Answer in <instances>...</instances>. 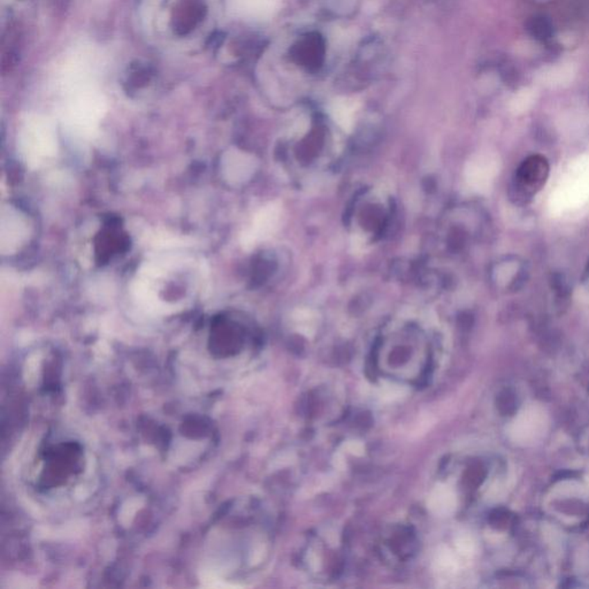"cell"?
Returning a JSON list of instances; mask_svg holds the SVG:
<instances>
[{"label":"cell","instance_id":"1","mask_svg":"<svg viewBox=\"0 0 589 589\" xmlns=\"http://www.w3.org/2000/svg\"><path fill=\"white\" fill-rule=\"evenodd\" d=\"M98 54L90 45H78L65 56L56 74L65 125L81 135L94 134L106 113V99L98 87Z\"/></svg>","mask_w":589,"mask_h":589},{"label":"cell","instance_id":"2","mask_svg":"<svg viewBox=\"0 0 589 589\" xmlns=\"http://www.w3.org/2000/svg\"><path fill=\"white\" fill-rule=\"evenodd\" d=\"M56 128L50 119L43 115H29L19 135L21 155L28 165L38 166L57 152Z\"/></svg>","mask_w":589,"mask_h":589},{"label":"cell","instance_id":"3","mask_svg":"<svg viewBox=\"0 0 589 589\" xmlns=\"http://www.w3.org/2000/svg\"><path fill=\"white\" fill-rule=\"evenodd\" d=\"M549 162L540 155H531L519 165L510 188V197L517 205H526L536 197L548 180Z\"/></svg>","mask_w":589,"mask_h":589},{"label":"cell","instance_id":"4","mask_svg":"<svg viewBox=\"0 0 589 589\" xmlns=\"http://www.w3.org/2000/svg\"><path fill=\"white\" fill-rule=\"evenodd\" d=\"M548 429V416L538 404L527 405L509 426V438L519 445H534Z\"/></svg>","mask_w":589,"mask_h":589},{"label":"cell","instance_id":"5","mask_svg":"<svg viewBox=\"0 0 589 589\" xmlns=\"http://www.w3.org/2000/svg\"><path fill=\"white\" fill-rule=\"evenodd\" d=\"M290 57L307 71H319L326 58L325 38L318 33L304 35L291 47Z\"/></svg>","mask_w":589,"mask_h":589},{"label":"cell","instance_id":"6","mask_svg":"<svg viewBox=\"0 0 589 589\" xmlns=\"http://www.w3.org/2000/svg\"><path fill=\"white\" fill-rule=\"evenodd\" d=\"M281 210L275 203H271L268 205L264 206L260 209L253 218L251 227L246 229L241 236V243L243 248L251 249L258 244L260 241L268 239L273 232H275L278 223H279Z\"/></svg>","mask_w":589,"mask_h":589},{"label":"cell","instance_id":"7","mask_svg":"<svg viewBox=\"0 0 589 589\" xmlns=\"http://www.w3.org/2000/svg\"><path fill=\"white\" fill-rule=\"evenodd\" d=\"M257 162L253 155L239 150H229L225 153L221 169L225 180L230 185H241L253 176Z\"/></svg>","mask_w":589,"mask_h":589},{"label":"cell","instance_id":"8","mask_svg":"<svg viewBox=\"0 0 589 589\" xmlns=\"http://www.w3.org/2000/svg\"><path fill=\"white\" fill-rule=\"evenodd\" d=\"M1 226V250L10 253L24 242L27 236V225L17 213L8 211V216L3 214Z\"/></svg>","mask_w":589,"mask_h":589},{"label":"cell","instance_id":"9","mask_svg":"<svg viewBox=\"0 0 589 589\" xmlns=\"http://www.w3.org/2000/svg\"><path fill=\"white\" fill-rule=\"evenodd\" d=\"M428 509L436 515H449L457 506V496L447 485H438L432 492L427 502Z\"/></svg>","mask_w":589,"mask_h":589},{"label":"cell","instance_id":"10","mask_svg":"<svg viewBox=\"0 0 589 589\" xmlns=\"http://www.w3.org/2000/svg\"><path fill=\"white\" fill-rule=\"evenodd\" d=\"M407 393H408V391L404 387L398 386V384H389L381 388L380 398L386 402H394L404 398Z\"/></svg>","mask_w":589,"mask_h":589},{"label":"cell","instance_id":"11","mask_svg":"<svg viewBox=\"0 0 589 589\" xmlns=\"http://www.w3.org/2000/svg\"><path fill=\"white\" fill-rule=\"evenodd\" d=\"M436 562L442 570L448 571V572H454L457 570V558L448 548H445L438 552Z\"/></svg>","mask_w":589,"mask_h":589},{"label":"cell","instance_id":"12","mask_svg":"<svg viewBox=\"0 0 589 589\" xmlns=\"http://www.w3.org/2000/svg\"><path fill=\"white\" fill-rule=\"evenodd\" d=\"M555 493L559 496H579L583 494V487L576 481L562 482L556 487Z\"/></svg>","mask_w":589,"mask_h":589},{"label":"cell","instance_id":"13","mask_svg":"<svg viewBox=\"0 0 589 589\" xmlns=\"http://www.w3.org/2000/svg\"><path fill=\"white\" fill-rule=\"evenodd\" d=\"M296 321L300 325V332L305 334V335H310V332L314 333V317L311 316L310 311H300L296 317Z\"/></svg>","mask_w":589,"mask_h":589},{"label":"cell","instance_id":"14","mask_svg":"<svg viewBox=\"0 0 589 589\" xmlns=\"http://www.w3.org/2000/svg\"><path fill=\"white\" fill-rule=\"evenodd\" d=\"M456 548L461 555L471 556L475 552V543L470 536H458L456 539Z\"/></svg>","mask_w":589,"mask_h":589},{"label":"cell","instance_id":"15","mask_svg":"<svg viewBox=\"0 0 589 589\" xmlns=\"http://www.w3.org/2000/svg\"><path fill=\"white\" fill-rule=\"evenodd\" d=\"M344 448L355 456H361L365 452V447L361 441H348L344 445Z\"/></svg>","mask_w":589,"mask_h":589},{"label":"cell","instance_id":"16","mask_svg":"<svg viewBox=\"0 0 589 589\" xmlns=\"http://www.w3.org/2000/svg\"><path fill=\"white\" fill-rule=\"evenodd\" d=\"M548 24H545V21H536L534 26H533V33L540 38H545L548 36L549 33H550V29H549Z\"/></svg>","mask_w":589,"mask_h":589},{"label":"cell","instance_id":"17","mask_svg":"<svg viewBox=\"0 0 589 589\" xmlns=\"http://www.w3.org/2000/svg\"><path fill=\"white\" fill-rule=\"evenodd\" d=\"M3 3H8V1H10V0H3Z\"/></svg>","mask_w":589,"mask_h":589}]
</instances>
